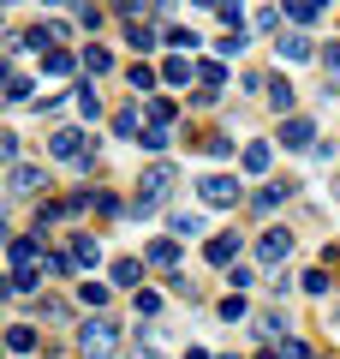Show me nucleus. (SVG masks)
<instances>
[{
  "mask_svg": "<svg viewBox=\"0 0 340 359\" xmlns=\"http://www.w3.org/2000/svg\"><path fill=\"white\" fill-rule=\"evenodd\" d=\"M281 198H287V180H275V186H263V192H257V210H263V216H269V210H275Z\"/></svg>",
  "mask_w": 340,
  "mask_h": 359,
  "instance_id": "27",
  "label": "nucleus"
},
{
  "mask_svg": "<svg viewBox=\"0 0 340 359\" xmlns=\"http://www.w3.org/2000/svg\"><path fill=\"white\" fill-rule=\"evenodd\" d=\"M42 72L66 84V78H78V72H84V54H66V48H54V54H42Z\"/></svg>",
  "mask_w": 340,
  "mask_h": 359,
  "instance_id": "7",
  "label": "nucleus"
},
{
  "mask_svg": "<svg viewBox=\"0 0 340 359\" xmlns=\"http://www.w3.org/2000/svg\"><path fill=\"white\" fill-rule=\"evenodd\" d=\"M13 192H42V168L18 162V168H13Z\"/></svg>",
  "mask_w": 340,
  "mask_h": 359,
  "instance_id": "15",
  "label": "nucleus"
},
{
  "mask_svg": "<svg viewBox=\"0 0 340 359\" xmlns=\"http://www.w3.org/2000/svg\"><path fill=\"white\" fill-rule=\"evenodd\" d=\"M78 347H84V359H113L120 353V323L96 311L90 323H78Z\"/></svg>",
  "mask_w": 340,
  "mask_h": 359,
  "instance_id": "1",
  "label": "nucleus"
},
{
  "mask_svg": "<svg viewBox=\"0 0 340 359\" xmlns=\"http://www.w3.org/2000/svg\"><path fill=\"white\" fill-rule=\"evenodd\" d=\"M197 78H203V96H215V90L227 84V72H221V60H197Z\"/></svg>",
  "mask_w": 340,
  "mask_h": 359,
  "instance_id": "18",
  "label": "nucleus"
},
{
  "mask_svg": "<svg viewBox=\"0 0 340 359\" xmlns=\"http://www.w3.org/2000/svg\"><path fill=\"white\" fill-rule=\"evenodd\" d=\"M126 42H132L138 54H155V42H167V36H162V30H150V25H132V30H126Z\"/></svg>",
  "mask_w": 340,
  "mask_h": 359,
  "instance_id": "12",
  "label": "nucleus"
},
{
  "mask_svg": "<svg viewBox=\"0 0 340 359\" xmlns=\"http://www.w3.org/2000/svg\"><path fill=\"white\" fill-rule=\"evenodd\" d=\"M96 257H101V245L90 240V233H78V240H72V264H78V269H90Z\"/></svg>",
  "mask_w": 340,
  "mask_h": 359,
  "instance_id": "19",
  "label": "nucleus"
},
{
  "mask_svg": "<svg viewBox=\"0 0 340 359\" xmlns=\"http://www.w3.org/2000/svg\"><path fill=\"white\" fill-rule=\"evenodd\" d=\"M275 54H281V66H299V60H311L316 48H311V36H281Z\"/></svg>",
  "mask_w": 340,
  "mask_h": 359,
  "instance_id": "10",
  "label": "nucleus"
},
{
  "mask_svg": "<svg viewBox=\"0 0 340 359\" xmlns=\"http://www.w3.org/2000/svg\"><path fill=\"white\" fill-rule=\"evenodd\" d=\"M287 252H292V233L287 228H269L263 240H257V257H263V264H281Z\"/></svg>",
  "mask_w": 340,
  "mask_h": 359,
  "instance_id": "8",
  "label": "nucleus"
},
{
  "mask_svg": "<svg viewBox=\"0 0 340 359\" xmlns=\"http://www.w3.org/2000/svg\"><path fill=\"white\" fill-rule=\"evenodd\" d=\"M143 282V264L138 257H120V264H113V287H138Z\"/></svg>",
  "mask_w": 340,
  "mask_h": 359,
  "instance_id": "14",
  "label": "nucleus"
},
{
  "mask_svg": "<svg viewBox=\"0 0 340 359\" xmlns=\"http://www.w3.org/2000/svg\"><path fill=\"white\" fill-rule=\"evenodd\" d=\"M30 90L36 84H30L24 72H6V102H30Z\"/></svg>",
  "mask_w": 340,
  "mask_h": 359,
  "instance_id": "24",
  "label": "nucleus"
},
{
  "mask_svg": "<svg viewBox=\"0 0 340 359\" xmlns=\"http://www.w3.org/2000/svg\"><path fill=\"white\" fill-rule=\"evenodd\" d=\"M150 126H173V102H167V96H150Z\"/></svg>",
  "mask_w": 340,
  "mask_h": 359,
  "instance_id": "26",
  "label": "nucleus"
},
{
  "mask_svg": "<svg viewBox=\"0 0 340 359\" xmlns=\"http://www.w3.org/2000/svg\"><path fill=\"white\" fill-rule=\"evenodd\" d=\"M281 144L287 150H316V126L304 114H287V126H281Z\"/></svg>",
  "mask_w": 340,
  "mask_h": 359,
  "instance_id": "5",
  "label": "nucleus"
},
{
  "mask_svg": "<svg viewBox=\"0 0 340 359\" xmlns=\"http://www.w3.org/2000/svg\"><path fill=\"white\" fill-rule=\"evenodd\" d=\"M257 359H281V347H263V353H257Z\"/></svg>",
  "mask_w": 340,
  "mask_h": 359,
  "instance_id": "40",
  "label": "nucleus"
},
{
  "mask_svg": "<svg viewBox=\"0 0 340 359\" xmlns=\"http://www.w3.org/2000/svg\"><path fill=\"white\" fill-rule=\"evenodd\" d=\"M221 359H239V353H221Z\"/></svg>",
  "mask_w": 340,
  "mask_h": 359,
  "instance_id": "42",
  "label": "nucleus"
},
{
  "mask_svg": "<svg viewBox=\"0 0 340 359\" xmlns=\"http://www.w3.org/2000/svg\"><path fill=\"white\" fill-rule=\"evenodd\" d=\"M245 42H251L245 30H227V36H215V48H221V54H245Z\"/></svg>",
  "mask_w": 340,
  "mask_h": 359,
  "instance_id": "30",
  "label": "nucleus"
},
{
  "mask_svg": "<svg viewBox=\"0 0 340 359\" xmlns=\"http://www.w3.org/2000/svg\"><path fill=\"white\" fill-rule=\"evenodd\" d=\"M299 287H304V294H316V299H328V287H334V282H328V269H304Z\"/></svg>",
  "mask_w": 340,
  "mask_h": 359,
  "instance_id": "21",
  "label": "nucleus"
},
{
  "mask_svg": "<svg viewBox=\"0 0 340 359\" xmlns=\"http://www.w3.org/2000/svg\"><path fill=\"white\" fill-rule=\"evenodd\" d=\"M221 318H227V323H245V294H233V299H221Z\"/></svg>",
  "mask_w": 340,
  "mask_h": 359,
  "instance_id": "34",
  "label": "nucleus"
},
{
  "mask_svg": "<svg viewBox=\"0 0 340 359\" xmlns=\"http://www.w3.org/2000/svg\"><path fill=\"white\" fill-rule=\"evenodd\" d=\"M143 257H150V264H162V269H173V276H179V245H173V240H155V245H150Z\"/></svg>",
  "mask_w": 340,
  "mask_h": 359,
  "instance_id": "13",
  "label": "nucleus"
},
{
  "mask_svg": "<svg viewBox=\"0 0 340 359\" xmlns=\"http://www.w3.org/2000/svg\"><path fill=\"white\" fill-rule=\"evenodd\" d=\"M287 18H292V25H316V18H323V6H316V0H292Z\"/></svg>",
  "mask_w": 340,
  "mask_h": 359,
  "instance_id": "23",
  "label": "nucleus"
},
{
  "mask_svg": "<svg viewBox=\"0 0 340 359\" xmlns=\"http://www.w3.org/2000/svg\"><path fill=\"white\" fill-rule=\"evenodd\" d=\"M167 186H173V168H150V174H143V192H138V210H155V204H162V198H167Z\"/></svg>",
  "mask_w": 340,
  "mask_h": 359,
  "instance_id": "4",
  "label": "nucleus"
},
{
  "mask_svg": "<svg viewBox=\"0 0 340 359\" xmlns=\"http://www.w3.org/2000/svg\"><path fill=\"white\" fill-rule=\"evenodd\" d=\"M197 198L209 210H233V204H239V180H233V174H203L197 180Z\"/></svg>",
  "mask_w": 340,
  "mask_h": 359,
  "instance_id": "3",
  "label": "nucleus"
},
{
  "mask_svg": "<svg viewBox=\"0 0 340 359\" xmlns=\"http://www.w3.org/2000/svg\"><path fill=\"white\" fill-rule=\"evenodd\" d=\"M281 359H316V353H311L304 341H292V335H287V341H281Z\"/></svg>",
  "mask_w": 340,
  "mask_h": 359,
  "instance_id": "38",
  "label": "nucleus"
},
{
  "mask_svg": "<svg viewBox=\"0 0 340 359\" xmlns=\"http://www.w3.org/2000/svg\"><path fill=\"white\" fill-rule=\"evenodd\" d=\"M143 120H138V108H126V114H120V120H113V132H120V138H143Z\"/></svg>",
  "mask_w": 340,
  "mask_h": 359,
  "instance_id": "28",
  "label": "nucleus"
},
{
  "mask_svg": "<svg viewBox=\"0 0 340 359\" xmlns=\"http://www.w3.org/2000/svg\"><path fill=\"white\" fill-rule=\"evenodd\" d=\"M36 341H42V335L30 330V323H13V330H6V347H13V353H30Z\"/></svg>",
  "mask_w": 340,
  "mask_h": 359,
  "instance_id": "16",
  "label": "nucleus"
},
{
  "mask_svg": "<svg viewBox=\"0 0 340 359\" xmlns=\"http://www.w3.org/2000/svg\"><path fill=\"white\" fill-rule=\"evenodd\" d=\"M6 257H13V276H42V264H48V245H42L36 233H24V240L6 245Z\"/></svg>",
  "mask_w": 340,
  "mask_h": 359,
  "instance_id": "2",
  "label": "nucleus"
},
{
  "mask_svg": "<svg viewBox=\"0 0 340 359\" xmlns=\"http://www.w3.org/2000/svg\"><path fill=\"white\" fill-rule=\"evenodd\" d=\"M155 311H162V294L155 287H138V318H155Z\"/></svg>",
  "mask_w": 340,
  "mask_h": 359,
  "instance_id": "33",
  "label": "nucleus"
},
{
  "mask_svg": "<svg viewBox=\"0 0 340 359\" xmlns=\"http://www.w3.org/2000/svg\"><path fill=\"white\" fill-rule=\"evenodd\" d=\"M78 299H84V306H108V287H101V282H84V287H78Z\"/></svg>",
  "mask_w": 340,
  "mask_h": 359,
  "instance_id": "32",
  "label": "nucleus"
},
{
  "mask_svg": "<svg viewBox=\"0 0 340 359\" xmlns=\"http://www.w3.org/2000/svg\"><path fill=\"white\" fill-rule=\"evenodd\" d=\"M167 228H173V233H179V240H191V233H197V228H203V216H185V210H179V216H173V222H167Z\"/></svg>",
  "mask_w": 340,
  "mask_h": 359,
  "instance_id": "31",
  "label": "nucleus"
},
{
  "mask_svg": "<svg viewBox=\"0 0 340 359\" xmlns=\"http://www.w3.org/2000/svg\"><path fill=\"white\" fill-rule=\"evenodd\" d=\"M162 36H167V48H173V54H185V60H191V54H197V30L173 25V30H162Z\"/></svg>",
  "mask_w": 340,
  "mask_h": 359,
  "instance_id": "11",
  "label": "nucleus"
},
{
  "mask_svg": "<svg viewBox=\"0 0 340 359\" xmlns=\"http://www.w3.org/2000/svg\"><path fill=\"white\" fill-rule=\"evenodd\" d=\"M84 72H90V78H101V72H113V54L101 48V42H96V48H84Z\"/></svg>",
  "mask_w": 340,
  "mask_h": 359,
  "instance_id": "20",
  "label": "nucleus"
},
{
  "mask_svg": "<svg viewBox=\"0 0 340 359\" xmlns=\"http://www.w3.org/2000/svg\"><path fill=\"white\" fill-rule=\"evenodd\" d=\"M72 252H48V264H42V276H54V282H60V276H72Z\"/></svg>",
  "mask_w": 340,
  "mask_h": 359,
  "instance_id": "25",
  "label": "nucleus"
},
{
  "mask_svg": "<svg viewBox=\"0 0 340 359\" xmlns=\"http://www.w3.org/2000/svg\"><path fill=\"white\" fill-rule=\"evenodd\" d=\"M132 84H138L143 96H155V84H162V72H150V66H132Z\"/></svg>",
  "mask_w": 340,
  "mask_h": 359,
  "instance_id": "29",
  "label": "nucleus"
},
{
  "mask_svg": "<svg viewBox=\"0 0 340 359\" xmlns=\"http://www.w3.org/2000/svg\"><path fill=\"white\" fill-rule=\"evenodd\" d=\"M269 102H275L281 114H287V108H292V84H281V78H275V90H269Z\"/></svg>",
  "mask_w": 340,
  "mask_h": 359,
  "instance_id": "37",
  "label": "nucleus"
},
{
  "mask_svg": "<svg viewBox=\"0 0 340 359\" xmlns=\"http://www.w3.org/2000/svg\"><path fill=\"white\" fill-rule=\"evenodd\" d=\"M215 18H221L227 30H245V13H239V6H215Z\"/></svg>",
  "mask_w": 340,
  "mask_h": 359,
  "instance_id": "36",
  "label": "nucleus"
},
{
  "mask_svg": "<svg viewBox=\"0 0 340 359\" xmlns=\"http://www.w3.org/2000/svg\"><path fill=\"white\" fill-rule=\"evenodd\" d=\"M138 359H162V353H143V347H138Z\"/></svg>",
  "mask_w": 340,
  "mask_h": 359,
  "instance_id": "41",
  "label": "nucleus"
},
{
  "mask_svg": "<svg viewBox=\"0 0 340 359\" xmlns=\"http://www.w3.org/2000/svg\"><path fill=\"white\" fill-rule=\"evenodd\" d=\"M185 78H191V60L185 54H167L162 60V84H185Z\"/></svg>",
  "mask_w": 340,
  "mask_h": 359,
  "instance_id": "17",
  "label": "nucleus"
},
{
  "mask_svg": "<svg viewBox=\"0 0 340 359\" xmlns=\"http://www.w3.org/2000/svg\"><path fill=\"white\" fill-rule=\"evenodd\" d=\"M203 257H209L215 269H233L239 264V233H215V240L203 245Z\"/></svg>",
  "mask_w": 340,
  "mask_h": 359,
  "instance_id": "6",
  "label": "nucleus"
},
{
  "mask_svg": "<svg viewBox=\"0 0 340 359\" xmlns=\"http://www.w3.org/2000/svg\"><path fill=\"white\" fill-rule=\"evenodd\" d=\"M323 66H328V72H340V42H328V48H323Z\"/></svg>",
  "mask_w": 340,
  "mask_h": 359,
  "instance_id": "39",
  "label": "nucleus"
},
{
  "mask_svg": "<svg viewBox=\"0 0 340 359\" xmlns=\"http://www.w3.org/2000/svg\"><path fill=\"white\" fill-rule=\"evenodd\" d=\"M227 282H233V287H239V294H245V287L257 282V269H245V264H233V269H227Z\"/></svg>",
  "mask_w": 340,
  "mask_h": 359,
  "instance_id": "35",
  "label": "nucleus"
},
{
  "mask_svg": "<svg viewBox=\"0 0 340 359\" xmlns=\"http://www.w3.org/2000/svg\"><path fill=\"white\" fill-rule=\"evenodd\" d=\"M239 162H245V174H251V180H263V174H269V162H275V150L257 138V144H245V150H239Z\"/></svg>",
  "mask_w": 340,
  "mask_h": 359,
  "instance_id": "9",
  "label": "nucleus"
},
{
  "mask_svg": "<svg viewBox=\"0 0 340 359\" xmlns=\"http://www.w3.org/2000/svg\"><path fill=\"white\" fill-rule=\"evenodd\" d=\"M72 96H78V108H84V120H101V96L90 84H72Z\"/></svg>",
  "mask_w": 340,
  "mask_h": 359,
  "instance_id": "22",
  "label": "nucleus"
}]
</instances>
